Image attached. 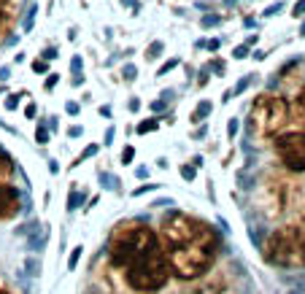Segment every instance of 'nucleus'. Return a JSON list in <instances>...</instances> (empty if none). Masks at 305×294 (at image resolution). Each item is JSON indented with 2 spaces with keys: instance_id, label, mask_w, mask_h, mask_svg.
Listing matches in <instances>:
<instances>
[{
  "instance_id": "obj_43",
  "label": "nucleus",
  "mask_w": 305,
  "mask_h": 294,
  "mask_svg": "<svg viewBox=\"0 0 305 294\" xmlns=\"http://www.w3.org/2000/svg\"><path fill=\"white\" fill-rule=\"evenodd\" d=\"M49 173H59V165H57V159H49Z\"/></svg>"
},
{
  "instance_id": "obj_7",
  "label": "nucleus",
  "mask_w": 305,
  "mask_h": 294,
  "mask_svg": "<svg viewBox=\"0 0 305 294\" xmlns=\"http://www.w3.org/2000/svg\"><path fill=\"white\" fill-rule=\"evenodd\" d=\"M22 211V195L8 181H0V222H8Z\"/></svg>"
},
{
  "instance_id": "obj_1",
  "label": "nucleus",
  "mask_w": 305,
  "mask_h": 294,
  "mask_svg": "<svg viewBox=\"0 0 305 294\" xmlns=\"http://www.w3.org/2000/svg\"><path fill=\"white\" fill-rule=\"evenodd\" d=\"M108 262L138 294H154L168 286L170 270L157 230L143 222H122L111 230Z\"/></svg>"
},
{
  "instance_id": "obj_21",
  "label": "nucleus",
  "mask_w": 305,
  "mask_h": 294,
  "mask_svg": "<svg viewBox=\"0 0 305 294\" xmlns=\"http://www.w3.org/2000/svg\"><path fill=\"white\" fill-rule=\"evenodd\" d=\"M208 70H214V73H224V70H227V65H224V59H211V62H208Z\"/></svg>"
},
{
  "instance_id": "obj_15",
  "label": "nucleus",
  "mask_w": 305,
  "mask_h": 294,
  "mask_svg": "<svg viewBox=\"0 0 305 294\" xmlns=\"http://www.w3.org/2000/svg\"><path fill=\"white\" fill-rule=\"evenodd\" d=\"M84 200H87V192H73V189H70V197H68V211L78 208V203H84Z\"/></svg>"
},
{
  "instance_id": "obj_49",
  "label": "nucleus",
  "mask_w": 305,
  "mask_h": 294,
  "mask_svg": "<svg viewBox=\"0 0 305 294\" xmlns=\"http://www.w3.org/2000/svg\"><path fill=\"white\" fill-rule=\"evenodd\" d=\"M0 294H14V292H8V289H0Z\"/></svg>"
},
{
  "instance_id": "obj_34",
  "label": "nucleus",
  "mask_w": 305,
  "mask_h": 294,
  "mask_svg": "<svg viewBox=\"0 0 305 294\" xmlns=\"http://www.w3.org/2000/svg\"><path fill=\"white\" fill-rule=\"evenodd\" d=\"M68 135H70V138H81V135H84V127H81V124L68 127Z\"/></svg>"
},
{
  "instance_id": "obj_40",
  "label": "nucleus",
  "mask_w": 305,
  "mask_h": 294,
  "mask_svg": "<svg viewBox=\"0 0 305 294\" xmlns=\"http://www.w3.org/2000/svg\"><path fill=\"white\" fill-rule=\"evenodd\" d=\"M57 57V49H54V46H51V49H46L43 51V59H54Z\"/></svg>"
},
{
  "instance_id": "obj_25",
  "label": "nucleus",
  "mask_w": 305,
  "mask_h": 294,
  "mask_svg": "<svg viewBox=\"0 0 305 294\" xmlns=\"http://www.w3.org/2000/svg\"><path fill=\"white\" fill-rule=\"evenodd\" d=\"M122 76H124V81H132V78L138 76V68H135V65H124V68H122Z\"/></svg>"
},
{
  "instance_id": "obj_26",
  "label": "nucleus",
  "mask_w": 305,
  "mask_h": 294,
  "mask_svg": "<svg viewBox=\"0 0 305 294\" xmlns=\"http://www.w3.org/2000/svg\"><path fill=\"white\" fill-rule=\"evenodd\" d=\"M222 22V14H208V16H203V27H214V24Z\"/></svg>"
},
{
  "instance_id": "obj_24",
  "label": "nucleus",
  "mask_w": 305,
  "mask_h": 294,
  "mask_svg": "<svg viewBox=\"0 0 305 294\" xmlns=\"http://www.w3.org/2000/svg\"><path fill=\"white\" fill-rule=\"evenodd\" d=\"M157 189V184H143V186H135L132 189V197H141V195H146V192H154Z\"/></svg>"
},
{
  "instance_id": "obj_18",
  "label": "nucleus",
  "mask_w": 305,
  "mask_h": 294,
  "mask_svg": "<svg viewBox=\"0 0 305 294\" xmlns=\"http://www.w3.org/2000/svg\"><path fill=\"white\" fill-rule=\"evenodd\" d=\"M178 62H181V59H178V57H173V59H168V62H165L162 68L157 70V76H165V73H170V70H173V68H178Z\"/></svg>"
},
{
  "instance_id": "obj_39",
  "label": "nucleus",
  "mask_w": 305,
  "mask_h": 294,
  "mask_svg": "<svg viewBox=\"0 0 305 294\" xmlns=\"http://www.w3.org/2000/svg\"><path fill=\"white\" fill-rule=\"evenodd\" d=\"M24 116H27V119H32V116H35V105H24Z\"/></svg>"
},
{
  "instance_id": "obj_38",
  "label": "nucleus",
  "mask_w": 305,
  "mask_h": 294,
  "mask_svg": "<svg viewBox=\"0 0 305 294\" xmlns=\"http://www.w3.org/2000/svg\"><path fill=\"white\" fill-rule=\"evenodd\" d=\"M203 46H205L208 51H216V49H219V41H216V38H211V41H205Z\"/></svg>"
},
{
  "instance_id": "obj_10",
  "label": "nucleus",
  "mask_w": 305,
  "mask_h": 294,
  "mask_svg": "<svg viewBox=\"0 0 305 294\" xmlns=\"http://www.w3.org/2000/svg\"><path fill=\"white\" fill-rule=\"evenodd\" d=\"M11 176H14V159L8 151L0 149V181H8Z\"/></svg>"
},
{
  "instance_id": "obj_22",
  "label": "nucleus",
  "mask_w": 305,
  "mask_h": 294,
  "mask_svg": "<svg viewBox=\"0 0 305 294\" xmlns=\"http://www.w3.org/2000/svg\"><path fill=\"white\" fill-rule=\"evenodd\" d=\"M249 84H251V78H249V76H243L241 81L235 84V89H233V97H235V95H241V92H246V89H249Z\"/></svg>"
},
{
  "instance_id": "obj_2",
  "label": "nucleus",
  "mask_w": 305,
  "mask_h": 294,
  "mask_svg": "<svg viewBox=\"0 0 305 294\" xmlns=\"http://www.w3.org/2000/svg\"><path fill=\"white\" fill-rule=\"evenodd\" d=\"M157 227L170 276L178 281H197L214 270L222 251V238L208 222L184 211H170Z\"/></svg>"
},
{
  "instance_id": "obj_36",
  "label": "nucleus",
  "mask_w": 305,
  "mask_h": 294,
  "mask_svg": "<svg viewBox=\"0 0 305 294\" xmlns=\"http://www.w3.org/2000/svg\"><path fill=\"white\" fill-rule=\"evenodd\" d=\"M32 70H35V73H46V62H43V59H35V62H32Z\"/></svg>"
},
{
  "instance_id": "obj_48",
  "label": "nucleus",
  "mask_w": 305,
  "mask_h": 294,
  "mask_svg": "<svg viewBox=\"0 0 305 294\" xmlns=\"http://www.w3.org/2000/svg\"><path fill=\"white\" fill-rule=\"evenodd\" d=\"M122 3H124V5H132V8H135V5H138L135 0H122Z\"/></svg>"
},
{
  "instance_id": "obj_20",
  "label": "nucleus",
  "mask_w": 305,
  "mask_h": 294,
  "mask_svg": "<svg viewBox=\"0 0 305 294\" xmlns=\"http://www.w3.org/2000/svg\"><path fill=\"white\" fill-rule=\"evenodd\" d=\"M35 140H38V143H49V127H46V124H41V127H38V132H35Z\"/></svg>"
},
{
  "instance_id": "obj_19",
  "label": "nucleus",
  "mask_w": 305,
  "mask_h": 294,
  "mask_svg": "<svg viewBox=\"0 0 305 294\" xmlns=\"http://www.w3.org/2000/svg\"><path fill=\"white\" fill-rule=\"evenodd\" d=\"M181 176L187 178V181H195V176H197V170H195V165H181Z\"/></svg>"
},
{
  "instance_id": "obj_29",
  "label": "nucleus",
  "mask_w": 305,
  "mask_h": 294,
  "mask_svg": "<svg viewBox=\"0 0 305 294\" xmlns=\"http://www.w3.org/2000/svg\"><path fill=\"white\" fill-rule=\"evenodd\" d=\"M238 130H241V122H238V119H230V124H227V138H235Z\"/></svg>"
},
{
  "instance_id": "obj_45",
  "label": "nucleus",
  "mask_w": 305,
  "mask_h": 294,
  "mask_svg": "<svg viewBox=\"0 0 305 294\" xmlns=\"http://www.w3.org/2000/svg\"><path fill=\"white\" fill-rule=\"evenodd\" d=\"M111 138H114V127H108V130H105V143H111Z\"/></svg>"
},
{
  "instance_id": "obj_12",
  "label": "nucleus",
  "mask_w": 305,
  "mask_h": 294,
  "mask_svg": "<svg viewBox=\"0 0 305 294\" xmlns=\"http://www.w3.org/2000/svg\"><path fill=\"white\" fill-rule=\"evenodd\" d=\"M211 108H214V105H211L208 100H203V103L197 105L195 111H192V122H195V124H200L203 119H205V116H208V113H211Z\"/></svg>"
},
{
  "instance_id": "obj_41",
  "label": "nucleus",
  "mask_w": 305,
  "mask_h": 294,
  "mask_svg": "<svg viewBox=\"0 0 305 294\" xmlns=\"http://www.w3.org/2000/svg\"><path fill=\"white\" fill-rule=\"evenodd\" d=\"M84 84V73H76V76H73V86H81Z\"/></svg>"
},
{
  "instance_id": "obj_37",
  "label": "nucleus",
  "mask_w": 305,
  "mask_h": 294,
  "mask_svg": "<svg viewBox=\"0 0 305 294\" xmlns=\"http://www.w3.org/2000/svg\"><path fill=\"white\" fill-rule=\"evenodd\" d=\"M65 111H68L70 116H76V113H78V103H73V100H70V103H65Z\"/></svg>"
},
{
  "instance_id": "obj_47",
  "label": "nucleus",
  "mask_w": 305,
  "mask_h": 294,
  "mask_svg": "<svg viewBox=\"0 0 305 294\" xmlns=\"http://www.w3.org/2000/svg\"><path fill=\"white\" fill-rule=\"evenodd\" d=\"M135 176H141V178H146V176H149V168H138V173H135Z\"/></svg>"
},
{
  "instance_id": "obj_50",
  "label": "nucleus",
  "mask_w": 305,
  "mask_h": 294,
  "mask_svg": "<svg viewBox=\"0 0 305 294\" xmlns=\"http://www.w3.org/2000/svg\"><path fill=\"white\" fill-rule=\"evenodd\" d=\"M170 294H189V292H170Z\"/></svg>"
},
{
  "instance_id": "obj_16",
  "label": "nucleus",
  "mask_w": 305,
  "mask_h": 294,
  "mask_svg": "<svg viewBox=\"0 0 305 294\" xmlns=\"http://www.w3.org/2000/svg\"><path fill=\"white\" fill-rule=\"evenodd\" d=\"M35 11H38V5L32 3L30 8H27V14H24V22H22V24H24V30H30L32 24H35Z\"/></svg>"
},
{
  "instance_id": "obj_13",
  "label": "nucleus",
  "mask_w": 305,
  "mask_h": 294,
  "mask_svg": "<svg viewBox=\"0 0 305 294\" xmlns=\"http://www.w3.org/2000/svg\"><path fill=\"white\" fill-rule=\"evenodd\" d=\"M97 151H100V146H97V143H89V146H87V149H84V151H81V154H78L76 159H73V162H70V165H73V168H76V165H81V162H87V159H89V157H95V154H97Z\"/></svg>"
},
{
  "instance_id": "obj_28",
  "label": "nucleus",
  "mask_w": 305,
  "mask_h": 294,
  "mask_svg": "<svg viewBox=\"0 0 305 294\" xmlns=\"http://www.w3.org/2000/svg\"><path fill=\"white\" fill-rule=\"evenodd\" d=\"M281 8H284V3H273L262 11V16H276V14H281Z\"/></svg>"
},
{
  "instance_id": "obj_35",
  "label": "nucleus",
  "mask_w": 305,
  "mask_h": 294,
  "mask_svg": "<svg viewBox=\"0 0 305 294\" xmlns=\"http://www.w3.org/2000/svg\"><path fill=\"white\" fill-rule=\"evenodd\" d=\"M81 65H84V62H81V57H73V59H70V70L81 73Z\"/></svg>"
},
{
  "instance_id": "obj_44",
  "label": "nucleus",
  "mask_w": 305,
  "mask_h": 294,
  "mask_svg": "<svg viewBox=\"0 0 305 294\" xmlns=\"http://www.w3.org/2000/svg\"><path fill=\"white\" fill-rule=\"evenodd\" d=\"M8 76H11V70H8V68H0V81H5Z\"/></svg>"
},
{
  "instance_id": "obj_23",
  "label": "nucleus",
  "mask_w": 305,
  "mask_h": 294,
  "mask_svg": "<svg viewBox=\"0 0 305 294\" xmlns=\"http://www.w3.org/2000/svg\"><path fill=\"white\" fill-rule=\"evenodd\" d=\"M132 159H135V149H132V146H124L122 149V165H130Z\"/></svg>"
},
{
  "instance_id": "obj_33",
  "label": "nucleus",
  "mask_w": 305,
  "mask_h": 294,
  "mask_svg": "<svg viewBox=\"0 0 305 294\" xmlns=\"http://www.w3.org/2000/svg\"><path fill=\"white\" fill-rule=\"evenodd\" d=\"M19 97H22V95H8V97H5V108L14 111L16 105H19Z\"/></svg>"
},
{
  "instance_id": "obj_4",
  "label": "nucleus",
  "mask_w": 305,
  "mask_h": 294,
  "mask_svg": "<svg viewBox=\"0 0 305 294\" xmlns=\"http://www.w3.org/2000/svg\"><path fill=\"white\" fill-rule=\"evenodd\" d=\"M292 122V105L287 97L273 95V92H262L260 97L251 103L249 111V124L260 138H276Z\"/></svg>"
},
{
  "instance_id": "obj_30",
  "label": "nucleus",
  "mask_w": 305,
  "mask_h": 294,
  "mask_svg": "<svg viewBox=\"0 0 305 294\" xmlns=\"http://www.w3.org/2000/svg\"><path fill=\"white\" fill-rule=\"evenodd\" d=\"M57 81H59V76H57V73H49V76H46V81H43V89H54Z\"/></svg>"
},
{
  "instance_id": "obj_8",
  "label": "nucleus",
  "mask_w": 305,
  "mask_h": 294,
  "mask_svg": "<svg viewBox=\"0 0 305 294\" xmlns=\"http://www.w3.org/2000/svg\"><path fill=\"white\" fill-rule=\"evenodd\" d=\"M14 3L16 0H0V35L8 30L11 19H14Z\"/></svg>"
},
{
  "instance_id": "obj_51",
  "label": "nucleus",
  "mask_w": 305,
  "mask_h": 294,
  "mask_svg": "<svg viewBox=\"0 0 305 294\" xmlns=\"http://www.w3.org/2000/svg\"><path fill=\"white\" fill-rule=\"evenodd\" d=\"M300 32H303V35H305V24H303V30H300Z\"/></svg>"
},
{
  "instance_id": "obj_27",
  "label": "nucleus",
  "mask_w": 305,
  "mask_h": 294,
  "mask_svg": "<svg viewBox=\"0 0 305 294\" xmlns=\"http://www.w3.org/2000/svg\"><path fill=\"white\" fill-rule=\"evenodd\" d=\"M249 54H251V51H249V46H246V43L235 46V51H233V57H235V59H246Z\"/></svg>"
},
{
  "instance_id": "obj_11",
  "label": "nucleus",
  "mask_w": 305,
  "mask_h": 294,
  "mask_svg": "<svg viewBox=\"0 0 305 294\" xmlns=\"http://www.w3.org/2000/svg\"><path fill=\"white\" fill-rule=\"evenodd\" d=\"M157 127H160V116H149V119H143V122L135 127V132L138 135H146V132H154Z\"/></svg>"
},
{
  "instance_id": "obj_31",
  "label": "nucleus",
  "mask_w": 305,
  "mask_h": 294,
  "mask_svg": "<svg viewBox=\"0 0 305 294\" xmlns=\"http://www.w3.org/2000/svg\"><path fill=\"white\" fill-rule=\"evenodd\" d=\"M208 81H211V70H208V68H203V70H200V76H197V86H205Z\"/></svg>"
},
{
  "instance_id": "obj_6",
  "label": "nucleus",
  "mask_w": 305,
  "mask_h": 294,
  "mask_svg": "<svg viewBox=\"0 0 305 294\" xmlns=\"http://www.w3.org/2000/svg\"><path fill=\"white\" fill-rule=\"evenodd\" d=\"M233 289V284H230V276L224 267H219V270H211L203 276V284L195 286L189 294H230Z\"/></svg>"
},
{
  "instance_id": "obj_14",
  "label": "nucleus",
  "mask_w": 305,
  "mask_h": 294,
  "mask_svg": "<svg viewBox=\"0 0 305 294\" xmlns=\"http://www.w3.org/2000/svg\"><path fill=\"white\" fill-rule=\"evenodd\" d=\"M165 51V46H162V41H151L149 43V49H146V59H157Z\"/></svg>"
},
{
  "instance_id": "obj_46",
  "label": "nucleus",
  "mask_w": 305,
  "mask_h": 294,
  "mask_svg": "<svg viewBox=\"0 0 305 294\" xmlns=\"http://www.w3.org/2000/svg\"><path fill=\"white\" fill-rule=\"evenodd\" d=\"M141 108V100H130V111H138Z\"/></svg>"
},
{
  "instance_id": "obj_5",
  "label": "nucleus",
  "mask_w": 305,
  "mask_h": 294,
  "mask_svg": "<svg viewBox=\"0 0 305 294\" xmlns=\"http://www.w3.org/2000/svg\"><path fill=\"white\" fill-rule=\"evenodd\" d=\"M273 151L289 173H305V130H284L273 138Z\"/></svg>"
},
{
  "instance_id": "obj_32",
  "label": "nucleus",
  "mask_w": 305,
  "mask_h": 294,
  "mask_svg": "<svg viewBox=\"0 0 305 294\" xmlns=\"http://www.w3.org/2000/svg\"><path fill=\"white\" fill-rule=\"evenodd\" d=\"M292 16H305V0H297L295 8H292Z\"/></svg>"
},
{
  "instance_id": "obj_17",
  "label": "nucleus",
  "mask_w": 305,
  "mask_h": 294,
  "mask_svg": "<svg viewBox=\"0 0 305 294\" xmlns=\"http://www.w3.org/2000/svg\"><path fill=\"white\" fill-rule=\"evenodd\" d=\"M81 246H76V249L70 251V257H68V270H76V265H78V259H81Z\"/></svg>"
},
{
  "instance_id": "obj_9",
  "label": "nucleus",
  "mask_w": 305,
  "mask_h": 294,
  "mask_svg": "<svg viewBox=\"0 0 305 294\" xmlns=\"http://www.w3.org/2000/svg\"><path fill=\"white\" fill-rule=\"evenodd\" d=\"M292 119L305 124V86L295 95V103H292Z\"/></svg>"
},
{
  "instance_id": "obj_3",
  "label": "nucleus",
  "mask_w": 305,
  "mask_h": 294,
  "mask_svg": "<svg viewBox=\"0 0 305 294\" xmlns=\"http://www.w3.org/2000/svg\"><path fill=\"white\" fill-rule=\"evenodd\" d=\"M262 257L273 267L303 270L305 267V224L289 222V224L276 227L262 243Z\"/></svg>"
},
{
  "instance_id": "obj_42",
  "label": "nucleus",
  "mask_w": 305,
  "mask_h": 294,
  "mask_svg": "<svg viewBox=\"0 0 305 294\" xmlns=\"http://www.w3.org/2000/svg\"><path fill=\"white\" fill-rule=\"evenodd\" d=\"M151 108H154V111H165V100H154V103H151Z\"/></svg>"
}]
</instances>
